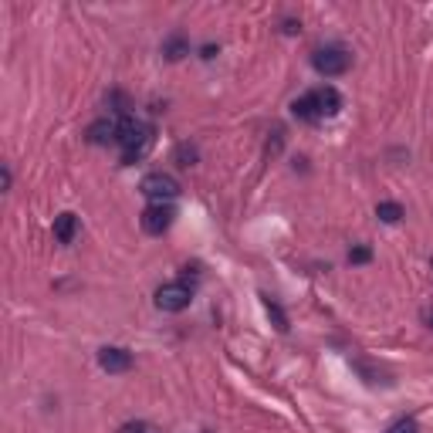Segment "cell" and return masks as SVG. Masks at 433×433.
Returning a JSON list of instances; mask_svg holds the SVG:
<instances>
[{
  "instance_id": "9a60e30c",
  "label": "cell",
  "mask_w": 433,
  "mask_h": 433,
  "mask_svg": "<svg viewBox=\"0 0 433 433\" xmlns=\"http://www.w3.org/2000/svg\"><path fill=\"white\" fill-rule=\"evenodd\" d=\"M349 261H352V264H366V261H373V251H369L366 244H359V247H352V251H349Z\"/></svg>"
},
{
  "instance_id": "52a82bcc",
  "label": "cell",
  "mask_w": 433,
  "mask_h": 433,
  "mask_svg": "<svg viewBox=\"0 0 433 433\" xmlns=\"http://www.w3.org/2000/svg\"><path fill=\"white\" fill-rule=\"evenodd\" d=\"M98 366L105 373H129L132 369V352L129 349H119V345H109L98 352Z\"/></svg>"
},
{
  "instance_id": "8fae6325",
  "label": "cell",
  "mask_w": 433,
  "mask_h": 433,
  "mask_svg": "<svg viewBox=\"0 0 433 433\" xmlns=\"http://www.w3.org/2000/svg\"><path fill=\"white\" fill-rule=\"evenodd\" d=\"M187 55H189V41L183 38L180 31L163 41V58H166V61H183Z\"/></svg>"
},
{
  "instance_id": "d6986e66",
  "label": "cell",
  "mask_w": 433,
  "mask_h": 433,
  "mask_svg": "<svg viewBox=\"0 0 433 433\" xmlns=\"http://www.w3.org/2000/svg\"><path fill=\"white\" fill-rule=\"evenodd\" d=\"M11 183H14V173H11V166H4V193L11 189Z\"/></svg>"
},
{
  "instance_id": "ffe728a7",
  "label": "cell",
  "mask_w": 433,
  "mask_h": 433,
  "mask_svg": "<svg viewBox=\"0 0 433 433\" xmlns=\"http://www.w3.org/2000/svg\"><path fill=\"white\" fill-rule=\"evenodd\" d=\"M427 321H430V328H433V315H427Z\"/></svg>"
},
{
  "instance_id": "44dd1931",
  "label": "cell",
  "mask_w": 433,
  "mask_h": 433,
  "mask_svg": "<svg viewBox=\"0 0 433 433\" xmlns=\"http://www.w3.org/2000/svg\"><path fill=\"white\" fill-rule=\"evenodd\" d=\"M430 267H433V258H430Z\"/></svg>"
},
{
  "instance_id": "3957f363",
  "label": "cell",
  "mask_w": 433,
  "mask_h": 433,
  "mask_svg": "<svg viewBox=\"0 0 433 433\" xmlns=\"http://www.w3.org/2000/svg\"><path fill=\"white\" fill-rule=\"evenodd\" d=\"M139 193L149 196L152 204H170V200L180 196V180L170 176V173H149V176H142Z\"/></svg>"
},
{
  "instance_id": "2e32d148",
  "label": "cell",
  "mask_w": 433,
  "mask_h": 433,
  "mask_svg": "<svg viewBox=\"0 0 433 433\" xmlns=\"http://www.w3.org/2000/svg\"><path fill=\"white\" fill-rule=\"evenodd\" d=\"M119 433H152L149 423H142V420H129V423H122Z\"/></svg>"
},
{
  "instance_id": "5bb4252c",
  "label": "cell",
  "mask_w": 433,
  "mask_h": 433,
  "mask_svg": "<svg viewBox=\"0 0 433 433\" xmlns=\"http://www.w3.org/2000/svg\"><path fill=\"white\" fill-rule=\"evenodd\" d=\"M176 163H180V166H193V163H196V149H193V146H187V142H183V146H176Z\"/></svg>"
},
{
  "instance_id": "7c38bea8",
  "label": "cell",
  "mask_w": 433,
  "mask_h": 433,
  "mask_svg": "<svg viewBox=\"0 0 433 433\" xmlns=\"http://www.w3.org/2000/svg\"><path fill=\"white\" fill-rule=\"evenodd\" d=\"M264 312H267V319L274 321L278 332H288V315L281 312V305L274 302V298H267V295H264Z\"/></svg>"
},
{
  "instance_id": "9c48e42d",
  "label": "cell",
  "mask_w": 433,
  "mask_h": 433,
  "mask_svg": "<svg viewBox=\"0 0 433 433\" xmlns=\"http://www.w3.org/2000/svg\"><path fill=\"white\" fill-rule=\"evenodd\" d=\"M291 115H295V119H302V122H319L321 112H319L315 95L308 92V95H302V98H295V102H291Z\"/></svg>"
},
{
  "instance_id": "ac0fdd59",
  "label": "cell",
  "mask_w": 433,
  "mask_h": 433,
  "mask_svg": "<svg viewBox=\"0 0 433 433\" xmlns=\"http://www.w3.org/2000/svg\"><path fill=\"white\" fill-rule=\"evenodd\" d=\"M281 31H284V34H298V31H302V24H295V20H284Z\"/></svg>"
},
{
  "instance_id": "6da1fadb",
  "label": "cell",
  "mask_w": 433,
  "mask_h": 433,
  "mask_svg": "<svg viewBox=\"0 0 433 433\" xmlns=\"http://www.w3.org/2000/svg\"><path fill=\"white\" fill-rule=\"evenodd\" d=\"M115 146L122 149V163L132 166L152 146V126L142 122V119H135V115H119V139H115Z\"/></svg>"
},
{
  "instance_id": "ba28073f",
  "label": "cell",
  "mask_w": 433,
  "mask_h": 433,
  "mask_svg": "<svg viewBox=\"0 0 433 433\" xmlns=\"http://www.w3.org/2000/svg\"><path fill=\"white\" fill-rule=\"evenodd\" d=\"M315 102H319V112H321V119H328V115H339V109H342V95L332 88V85H325V88H315Z\"/></svg>"
},
{
  "instance_id": "7a4b0ae2",
  "label": "cell",
  "mask_w": 433,
  "mask_h": 433,
  "mask_svg": "<svg viewBox=\"0 0 433 433\" xmlns=\"http://www.w3.org/2000/svg\"><path fill=\"white\" fill-rule=\"evenodd\" d=\"M349 65H352V58L345 48L339 44H328V48H319L315 55H312V68L325 78H335V75H345L349 72Z\"/></svg>"
},
{
  "instance_id": "277c9868",
  "label": "cell",
  "mask_w": 433,
  "mask_h": 433,
  "mask_svg": "<svg viewBox=\"0 0 433 433\" xmlns=\"http://www.w3.org/2000/svg\"><path fill=\"white\" fill-rule=\"evenodd\" d=\"M193 302V288L187 281H166L156 291V308L159 312H183Z\"/></svg>"
},
{
  "instance_id": "8992f818",
  "label": "cell",
  "mask_w": 433,
  "mask_h": 433,
  "mask_svg": "<svg viewBox=\"0 0 433 433\" xmlns=\"http://www.w3.org/2000/svg\"><path fill=\"white\" fill-rule=\"evenodd\" d=\"M85 135H88V142H92V146H109V142H115V139H119V115L95 119Z\"/></svg>"
},
{
  "instance_id": "30bf717a",
  "label": "cell",
  "mask_w": 433,
  "mask_h": 433,
  "mask_svg": "<svg viewBox=\"0 0 433 433\" xmlns=\"http://www.w3.org/2000/svg\"><path fill=\"white\" fill-rule=\"evenodd\" d=\"M78 234V217L75 213H58L55 217V241L58 244H72Z\"/></svg>"
},
{
  "instance_id": "4fadbf2b",
  "label": "cell",
  "mask_w": 433,
  "mask_h": 433,
  "mask_svg": "<svg viewBox=\"0 0 433 433\" xmlns=\"http://www.w3.org/2000/svg\"><path fill=\"white\" fill-rule=\"evenodd\" d=\"M376 217L382 220V224H399V220H403V207L393 204V200H382V204L376 207Z\"/></svg>"
},
{
  "instance_id": "5b68a950",
  "label": "cell",
  "mask_w": 433,
  "mask_h": 433,
  "mask_svg": "<svg viewBox=\"0 0 433 433\" xmlns=\"http://www.w3.org/2000/svg\"><path fill=\"white\" fill-rule=\"evenodd\" d=\"M173 220H176V210H173V204H149V207L142 210V217H139L142 230H146V234H152V237H163V234L173 227Z\"/></svg>"
},
{
  "instance_id": "e0dca14e",
  "label": "cell",
  "mask_w": 433,
  "mask_h": 433,
  "mask_svg": "<svg viewBox=\"0 0 433 433\" xmlns=\"http://www.w3.org/2000/svg\"><path fill=\"white\" fill-rule=\"evenodd\" d=\"M386 433H420V427H416V420H399Z\"/></svg>"
}]
</instances>
